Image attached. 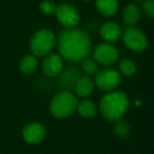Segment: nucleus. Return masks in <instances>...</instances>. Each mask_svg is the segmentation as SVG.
Wrapping results in <instances>:
<instances>
[{
	"label": "nucleus",
	"mask_w": 154,
	"mask_h": 154,
	"mask_svg": "<svg viewBox=\"0 0 154 154\" xmlns=\"http://www.w3.org/2000/svg\"><path fill=\"white\" fill-rule=\"evenodd\" d=\"M59 55L63 60L79 62L88 57L91 52L92 42L90 36L83 30L65 29L57 38Z\"/></svg>",
	"instance_id": "obj_1"
},
{
	"label": "nucleus",
	"mask_w": 154,
	"mask_h": 154,
	"mask_svg": "<svg viewBox=\"0 0 154 154\" xmlns=\"http://www.w3.org/2000/svg\"><path fill=\"white\" fill-rule=\"evenodd\" d=\"M129 98L125 92L113 91L105 94L100 100L99 109L101 114L110 121L122 119L129 108Z\"/></svg>",
	"instance_id": "obj_2"
},
{
	"label": "nucleus",
	"mask_w": 154,
	"mask_h": 154,
	"mask_svg": "<svg viewBox=\"0 0 154 154\" xmlns=\"http://www.w3.org/2000/svg\"><path fill=\"white\" fill-rule=\"evenodd\" d=\"M78 103L75 94L68 90H63L53 97L49 103V111L56 118H66L77 110Z\"/></svg>",
	"instance_id": "obj_3"
},
{
	"label": "nucleus",
	"mask_w": 154,
	"mask_h": 154,
	"mask_svg": "<svg viewBox=\"0 0 154 154\" xmlns=\"http://www.w3.org/2000/svg\"><path fill=\"white\" fill-rule=\"evenodd\" d=\"M57 42L54 32L48 29H41L32 36L29 40V50L36 57L48 55Z\"/></svg>",
	"instance_id": "obj_4"
},
{
	"label": "nucleus",
	"mask_w": 154,
	"mask_h": 154,
	"mask_svg": "<svg viewBox=\"0 0 154 154\" xmlns=\"http://www.w3.org/2000/svg\"><path fill=\"white\" fill-rule=\"evenodd\" d=\"M122 81L121 73L114 69H102L95 73L94 84L104 92H112Z\"/></svg>",
	"instance_id": "obj_5"
},
{
	"label": "nucleus",
	"mask_w": 154,
	"mask_h": 154,
	"mask_svg": "<svg viewBox=\"0 0 154 154\" xmlns=\"http://www.w3.org/2000/svg\"><path fill=\"white\" fill-rule=\"evenodd\" d=\"M123 40L125 45L133 52H143L148 47V40L142 30L136 27H128L123 33Z\"/></svg>",
	"instance_id": "obj_6"
},
{
	"label": "nucleus",
	"mask_w": 154,
	"mask_h": 154,
	"mask_svg": "<svg viewBox=\"0 0 154 154\" xmlns=\"http://www.w3.org/2000/svg\"><path fill=\"white\" fill-rule=\"evenodd\" d=\"M56 17L65 29H73L80 21L79 10L70 3H61L57 6Z\"/></svg>",
	"instance_id": "obj_7"
},
{
	"label": "nucleus",
	"mask_w": 154,
	"mask_h": 154,
	"mask_svg": "<svg viewBox=\"0 0 154 154\" xmlns=\"http://www.w3.org/2000/svg\"><path fill=\"white\" fill-rule=\"evenodd\" d=\"M93 59L102 66H112L119 60L120 54L116 48L109 43H100L93 49Z\"/></svg>",
	"instance_id": "obj_8"
},
{
	"label": "nucleus",
	"mask_w": 154,
	"mask_h": 154,
	"mask_svg": "<svg viewBox=\"0 0 154 154\" xmlns=\"http://www.w3.org/2000/svg\"><path fill=\"white\" fill-rule=\"evenodd\" d=\"M42 72L48 77H57L61 74L64 69V61L59 54L49 53L44 56V59L41 64Z\"/></svg>",
	"instance_id": "obj_9"
},
{
	"label": "nucleus",
	"mask_w": 154,
	"mask_h": 154,
	"mask_svg": "<svg viewBox=\"0 0 154 154\" xmlns=\"http://www.w3.org/2000/svg\"><path fill=\"white\" fill-rule=\"evenodd\" d=\"M45 136H46V129L40 123H31L23 128L22 137L27 144H39L44 139Z\"/></svg>",
	"instance_id": "obj_10"
},
{
	"label": "nucleus",
	"mask_w": 154,
	"mask_h": 154,
	"mask_svg": "<svg viewBox=\"0 0 154 154\" xmlns=\"http://www.w3.org/2000/svg\"><path fill=\"white\" fill-rule=\"evenodd\" d=\"M100 35L106 42H116L122 37L123 30L118 23L108 21L100 28Z\"/></svg>",
	"instance_id": "obj_11"
},
{
	"label": "nucleus",
	"mask_w": 154,
	"mask_h": 154,
	"mask_svg": "<svg viewBox=\"0 0 154 154\" xmlns=\"http://www.w3.org/2000/svg\"><path fill=\"white\" fill-rule=\"evenodd\" d=\"M94 81L88 76H80L75 84V92L78 97L85 98L88 97L94 90Z\"/></svg>",
	"instance_id": "obj_12"
},
{
	"label": "nucleus",
	"mask_w": 154,
	"mask_h": 154,
	"mask_svg": "<svg viewBox=\"0 0 154 154\" xmlns=\"http://www.w3.org/2000/svg\"><path fill=\"white\" fill-rule=\"evenodd\" d=\"M142 18V8L135 3H130L125 6L123 12V20L127 25L131 27L138 22Z\"/></svg>",
	"instance_id": "obj_13"
},
{
	"label": "nucleus",
	"mask_w": 154,
	"mask_h": 154,
	"mask_svg": "<svg viewBox=\"0 0 154 154\" xmlns=\"http://www.w3.org/2000/svg\"><path fill=\"white\" fill-rule=\"evenodd\" d=\"M95 6L103 16L112 17L118 13L119 0H95Z\"/></svg>",
	"instance_id": "obj_14"
},
{
	"label": "nucleus",
	"mask_w": 154,
	"mask_h": 154,
	"mask_svg": "<svg viewBox=\"0 0 154 154\" xmlns=\"http://www.w3.org/2000/svg\"><path fill=\"white\" fill-rule=\"evenodd\" d=\"M60 76L59 84H61L62 88L64 89H70L75 87V81L78 80L81 75H80L79 71L75 70V68H67V70H64L61 72Z\"/></svg>",
	"instance_id": "obj_15"
},
{
	"label": "nucleus",
	"mask_w": 154,
	"mask_h": 154,
	"mask_svg": "<svg viewBox=\"0 0 154 154\" xmlns=\"http://www.w3.org/2000/svg\"><path fill=\"white\" fill-rule=\"evenodd\" d=\"M75 111L79 113V115L83 118L89 119L95 116L97 112V108L95 103L91 100H82L78 103L77 110Z\"/></svg>",
	"instance_id": "obj_16"
},
{
	"label": "nucleus",
	"mask_w": 154,
	"mask_h": 154,
	"mask_svg": "<svg viewBox=\"0 0 154 154\" xmlns=\"http://www.w3.org/2000/svg\"><path fill=\"white\" fill-rule=\"evenodd\" d=\"M39 61L38 57H36L35 55H26L20 60V64H19V68L20 71L25 75L32 74L34 72H36V70L38 69Z\"/></svg>",
	"instance_id": "obj_17"
},
{
	"label": "nucleus",
	"mask_w": 154,
	"mask_h": 154,
	"mask_svg": "<svg viewBox=\"0 0 154 154\" xmlns=\"http://www.w3.org/2000/svg\"><path fill=\"white\" fill-rule=\"evenodd\" d=\"M119 69H120V73L123 74L124 76H132L135 74L136 72V64L132 61L131 59H122L119 64Z\"/></svg>",
	"instance_id": "obj_18"
},
{
	"label": "nucleus",
	"mask_w": 154,
	"mask_h": 154,
	"mask_svg": "<svg viewBox=\"0 0 154 154\" xmlns=\"http://www.w3.org/2000/svg\"><path fill=\"white\" fill-rule=\"evenodd\" d=\"M113 132L119 137H127L131 133V126L123 119H119L116 121V125L113 127Z\"/></svg>",
	"instance_id": "obj_19"
},
{
	"label": "nucleus",
	"mask_w": 154,
	"mask_h": 154,
	"mask_svg": "<svg viewBox=\"0 0 154 154\" xmlns=\"http://www.w3.org/2000/svg\"><path fill=\"white\" fill-rule=\"evenodd\" d=\"M82 70L84 71L87 74H95V73L99 71V66H97V61L91 58H85V59L82 60Z\"/></svg>",
	"instance_id": "obj_20"
},
{
	"label": "nucleus",
	"mask_w": 154,
	"mask_h": 154,
	"mask_svg": "<svg viewBox=\"0 0 154 154\" xmlns=\"http://www.w3.org/2000/svg\"><path fill=\"white\" fill-rule=\"evenodd\" d=\"M57 4L53 1V0H43L39 4V10L42 14L45 15H51L55 14L56 10H57Z\"/></svg>",
	"instance_id": "obj_21"
},
{
	"label": "nucleus",
	"mask_w": 154,
	"mask_h": 154,
	"mask_svg": "<svg viewBox=\"0 0 154 154\" xmlns=\"http://www.w3.org/2000/svg\"><path fill=\"white\" fill-rule=\"evenodd\" d=\"M142 10L148 17L154 19V0H144L142 4Z\"/></svg>",
	"instance_id": "obj_22"
},
{
	"label": "nucleus",
	"mask_w": 154,
	"mask_h": 154,
	"mask_svg": "<svg viewBox=\"0 0 154 154\" xmlns=\"http://www.w3.org/2000/svg\"><path fill=\"white\" fill-rule=\"evenodd\" d=\"M83 1H85V2H90V1H92V0H83Z\"/></svg>",
	"instance_id": "obj_23"
},
{
	"label": "nucleus",
	"mask_w": 154,
	"mask_h": 154,
	"mask_svg": "<svg viewBox=\"0 0 154 154\" xmlns=\"http://www.w3.org/2000/svg\"><path fill=\"white\" fill-rule=\"evenodd\" d=\"M136 1H144V0H136Z\"/></svg>",
	"instance_id": "obj_24"
}]
</instances>
